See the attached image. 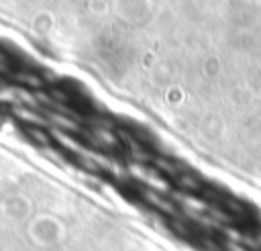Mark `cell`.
Segmentation results:
<instances>
[{
    "label": "cell",
    "mask_w": 261,
    "mask_h": 251,
    "mask_svg": "<svg viewBox=\"0 0 261 251\" xmlns=\"http://www.w3.org/2000/svg\"><path fill=\"white\" fill-rule=\"evenodd\" d=\"M31 135L37 139V141H41V143H49V137H47L43 131H39V129H31Z\"/></svg>",
    "instance_id": "obj_1"
}]
</instances>
